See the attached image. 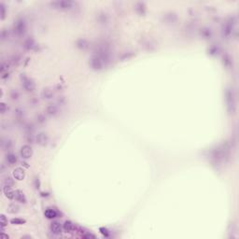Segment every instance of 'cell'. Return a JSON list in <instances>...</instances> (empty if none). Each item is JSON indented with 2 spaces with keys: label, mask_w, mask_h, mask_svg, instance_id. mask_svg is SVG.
<instances>
[{
  "label": "cell",
  "mask_w": 239,
  "mask_h": 239,
  "mask_svg": "<svg viewBox=\"0 0 239 239\" xmlns=\"http://www.w3.org/2000/svg\"><path fill=\"white\" fill-rule=\"evenodd\" d=\"M1 237L4 238V239H6V238H9V235H7V234H5L4 233H2V234H1Z\"/></svg>",
  "instance_id": "d4e9b609"
},
{
  "label": "cell",
  "mask_w": 239,
  "mask_h": 239,
  "mask_svg": "<svg viewBox=\"0 0 239 239\" xmlns=\"http://www.w3.org/2000/svg\"><path fill=\"white\" fill-rule=\"evenodd\" d=\"M44 215H45V217H46L47 219H54V218H56V217H57L58 213H57V211H56L55 209H53V208H48V209H46V210H45Z\"/></svg>",
  "instance_id": "9c48e42d"
},
{
  "label": "cell",
  "mask_w": 239,
  "mask_h": 239,
  "mask_svg": "<svg viewBox=\"0 0 239 239\" xmlns=\"http://www.w3.org/2000/svg\"><path fill=\"white\" fill-rule=\"evenodd\" d=\"M25 222V220L24 219H11V223L12 224H18V225H21V224L22 223H24Z\"/></svg>",
  "instance_id": "44dd1931"
},
{
  "label": "cell",
  "mask_w": 239,
  "mask_h": 239,
  "mask_svg": "<svg viewBox=\"0 0 239 239\" xmlns=\"http://www.w3.org/2000/svg\"><path fill=\"white\" fill-rule=\"evenodd\" d=\"M25 29H26V24H25V22L24 20H19V21H17L16 22H15L14 30L18 35H22V34H24L25 32Z\"/></svg>",
  "instance_id": "5b68a950"
},
{
  "label": "cell",
  "mask_w": 239,
  "mask_h": 239,
  "mask_svg": "<svg viewBox=\"0 0 239 239\" xmlns=\"http://www.w3.org/2000/svg\"><path fill=\"white\" fill-rule=\"evenodd\" d=\"M100 232L102 233V234L106 235V236H108V232L107 229H105V228H100Z\"/></svg>",
  "instance_id": "603a6c76"
},
{
  "label": "cell",
  "mask_w": 239,
  "mask_h": 239,
  "mask_svg": "<svg viewBox=\"0 0 239 239\" xmlns=\"http://www.w3.org/2000/svg\"><path fill=\"white\" fill-rule=\"evenodd\" d=\"M63 227V230H65L66 233H71V232L74 230V224L71 221H69V220L65 221Z\"/></svg>",
  "instance_id": "5bb4252c"
},
{
  "label": "cell",
  "mask_w": 239,
  "mask_h": 239,
  "mask_svg": "<svg viewBox=\"0 0 239 239\" xmlns=\"http://www.w3.org/2000/svg\"><path fill=\"white\" fill-rule=\"evenodd\" d=\"M1 146L4 151H7V149H9L11 148L12 144H11V141L9 139H3L1 142Z\"/></svg>",
  "instance_id": "ac0fdd59"
},
{
  "label": "cell",
  "mask_w": 239,
  "mask_h": 239,
  "mask_svg": "<svg viewBox=\"0 0 239 239\" xmlns=\"http://www.w3.org/2000/svg\"><path fill=\"white\" fill-rule=\"evenodd\" d=\"M19 209H20V207H19V205H16V204H9V207H7V211H9V213H11V214H15V213H18L19 212Z\"/></svg>",
  "instance_id": "9a60e30c"
},
{
  "label": "cell",
  "mask_w": 239,
  "mask_h": 239,
  "mask_svg": "<svg viewBox=\"0 0 239 239\" xmlns=\"http://www.w3.org/2000/svg\"><path fill=\"white\" fill-rule=\"evenodd\" d=\"M22 86H24V88L28 92H32L36 88V84H35V82H34V80L32 78H27V77H24V78H22Z\"/></svg>",
  "instance_id": "3957f363"
},
{
  "label": "cell",
  "mask_w": 239,
  "mask_h": 239,
  "mask_svg": "<svg viewBox=\"0 0 239 239\" xmlns=\"http://www.w3.org/2000/svg\"><path fill=\"white\" fill-rule=\"evenodd\" d=\"M47 112L51 116H54L58 113V107L55 106V105H50L47 107Z\"/></svg>",
  "instance_id": "2e32d148"
},
{
  "label": "cell",
  "mask_w": 239,
  "mask_h": 239,
  "mask_svg": "<svg viewBox=\"0 0 239 239\" xmlns=\"http://www.w3.org/2000/svg\"><path fill=\"white\" fill-rule=\"evenodd\" d=\"M3 185L12 188V187L14 186V180L10 177H6L5 179L3 180Z\"/></svg>",
  "instance_id": "e0dca14e"
},
{
  "label": "cell",
  "mask_w": 239,
  "mask_h": 239,
  "mask_svg": "<svg viewBox=\"0 0 239 239\" xmlns=\"http://www.w3.org/2000/svg\"><path fill=\"white\" fill-rule=\"evenodd\" d=\"M12 174H13L14 178H16L17 180H22V179L25 178V172L21 167L15 168V169L13 170V173Z\"/></svg>",
  "instance_id": "52a82bcc"
},
{
  "label": "cell",
  "mask_w": 239,
  "mask_h": 239,
  "mask_svg": "<svg viewBox=\"0 0 239 239\" xmlns=\"http://www.w3.org/2000/svg\"><path fill=\"white\" fill-rule=\"evenodd\" d=\"M41 95H42V97L45 99H51L53 97V92H52L51 89L46 88L43 90L42 92H41Z\"/></svg>",
  "instance_id": "7c38bea8"
},
{
  "label": "cell",
  "mask_w": 239,
  "mask_h": 239,
  "mask_svg": "<svg viewBox=\"0 0 239 239\" xmlns=\"http://www.w3.org/2000/svg\"><path fill=\"white\" fill-rule=\"evenodd\" d=\"M36 143L40 145V146H45L48 144V141H49V138L46 133H39L36 136Z\"/></svg>",
  "instance_id": "8992f818"
},
{
  "label": "cell",
  "mask_w": 239,
  "mask_h": 239,
  "mask_svg": "<svg viewBox=\"0 0 239 239\" xmlns=\"http://www.w3.org/2000/svg\"><path fill=\"white\" fill-rule=\"evenodd\" d=\"M0 7H1V18L4 19V18H5V15H6V11H5V6H4L3 3H1Z\"/></svg>",
  "instance_id": "7402d4cb"
},
{
  "label": "cell",
  "mask_w": 239,
  "mask_h": 239,
  "mask_svg": "<svg viewBox=\"0 0 239 239\" xmlns=\"http://www.w3.org/2000/svg\"><path fill=\"white\" fill-rule=\"evenodd\" d=\"M1 112L2 113H5L6 112V104L5 103H2V105H1Z\"/></svg>",
  "instance_id": "cb8c5ba5"
},
{
  "label": "cell",
  "mask_w": 239,
  "mask_h": 239,
  "mask_svg": "<svg viewBox=\"0 0 239 239\" xmlns=\"http://www.w3.org/2000/svg\"><path fill=\"white\" fill-rule=\"evenodd\" d=\"M21 156L24 159H29L33 155V149L29 145H24L21 148Z\"/></svg>",
  "instance_id": "277c9868"
},
{
  "label": "cell",
  "mask_w": 239,
  "mask_h": 239,
  "mask_svg": "<svg viewBox=\"0 0 239 239\" xmlns=\"http://www.w3.org/2000/svg\"><path fill=\"white\" fill-rule=\"evenodd\" d=\"M7 218L5 217V215H1V227H2V232L4 231V228H5L7 226Z\"/></svg>",
  "instance_id": "ffe728a7"
},
{
  "label": "cell",
  "mask_w": 239,
  "mask_h": 239,
  "mask_svg": "<svg viewBox=\"0 0 239 239\" xmlns=\"http://www.w3.org/2000/svg\"><path fill=\"white\" fill-rule=\"evenodd\" d=\"M14 199L20 202V203H26V198L24 194L21 190H15L14 192Z\"/></svg>",
  "instance_id": "30bf717a"
},
{
  "label": "cell",
  "mask_w": 239,
  "mask_h": 239,
  "mask_svg": "<svg viewBox=\"0 0 239 239\" xmlns=\"http://www.w3.org/2000/svg\"><path fill=\"white\" fill-rule=\"evenodd\" d=\"M226 101H227V105H228V108H229V111L234 113L235 111V97H234V93L233 90H229L226 92Z\"/></svg>",
  "instance_id": "7a4b0ae2"
},
{
  "label": "cell",
  "mask_w": 239,
  "mask_h": 239,
  "mask_svg": "<svg viewBox=\"0 0 239 239\" xmlns=\"http://www.w3.org/2000/svg\"><path fill=\"white\" fill-rule=\"evenodd\" d=\"M3 192L5 194V196L9 199H14V192L11 190L10 187L4 186L3 187Z\"/></svg>",
  "instance_id": "8fae6325"
},
{
  "label": "cell",
  "mask_w": 239,
  "mask_h": 239,
  "mask_svg": "<svg viewBox=\"0 0 239 239\" xmlns=\"http://www.w3.org/2000/svg\"><path fill=\"white\" fill-rule=\"evenodd\" d=\"M36 46V44H35V41H34L32 38H29L25 41V43H24V47L26 49H28V50H32V49Z\"/></svg>",
  "instance_id": "d6986e66"
},
{
  "label": "cell",
  "mask_w": 239,
  "mask_h": 239,
  "mask_svg": "<svg viewBox=\"0 0 239 239\" xmlns=\"http://www.w3.org/2000/svg\"><path fill=\"white\" fill-rule=\"evenodd\" d=\"M51 232L54 234H60L62 233V226L58 221H53L51 224Z\"/></svg>",
  "instance_id": "ba28073f"
},
{
  "label": "cell",
  "mask_w": 239,
  "mask_h": 239,
  "mask_svg": "<svg viewBox=\"0 0 239 239\" xmlns=\"http://www.w3.org/2000/svg\"><path fill=\"white\" fill-rule=\"evenodd\" d=\"M6 161L7 162V163L9 164H14L17 163V156L13 154V153H9L6 156Z\"/></svg>",
  "instance_id": "4fadbf2b"
},
{
  "label": "cell",
  "mask_w": 239,
  "mask_h": 239,
  "mask_svg": "<svg viewBox=\"0 0 239 239\" xmlns=\"http://www.w3.org/2000/svg\"><path fill=\"white\" fill-rule=\"evenodd\" d=\"M75 3L69 0H61V1H53L51 3V6L54 9H61V10H67L72 9L74 7Z\"/></svg>",
  "instance_id": "6da1fadb"
}]
</instances>
